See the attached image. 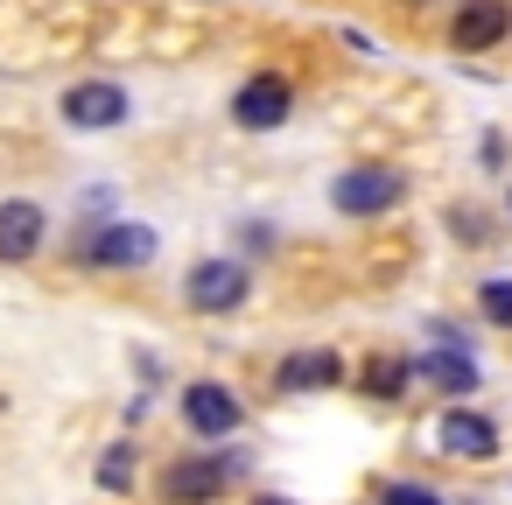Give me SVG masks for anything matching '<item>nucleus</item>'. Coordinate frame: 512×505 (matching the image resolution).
<instances>
[{
    "instance_id": "f257e3e1",
    "label": "nucleus",
    "mask_w": 512,
    "mask_h": 505,
    "mask_svg": "<svg viewBox=\"0 0 512 505\" xmlns=\"http://www.w3.org/2000/svg\"><path fill=\"white\" fill-rule=\"evenodd\" d=\"M428 442H435V456H449V463H498V449H505L498 421H491L484 407H470V400H449V407L435 414Z\"/></svg>"
},
{
    "instance_id": "f03ea898",
    "label": "nucleus",
    "mask_w": 512,
    "mask_h": 505,
    "mask_svg": "<svg viewBox=\"0 0 512 505\" xmlns=\"http://www.w3.org/2000/svg\"><path fill=\"white\" fill-rule=\"evenodd\" d=\"M330 204H337L344 218H386V211L407 204V176H400V169H379V162L344 169V176L330 183Z\"/></svg>"
},
{
    "instance_id": "7ed1b4c3",
    "label": "nucleus",
    "mask_w": 512,
    "mask_h": 505,
    "mask_svg": "<svg viewBox=\"0 0 512 505\" xmlns=\"http://www.w3.org/2000/svg\"><path fill=\"white\" fill-rule=\"evenodd\" d=\"M246 470V456H176L169 470H162V498L169 505H218L225 498V484Z\"/></svg>"
},
{
    "instance_id": "20e7f679",
    "label": "nucleus",
    "mask_w": 512,
    "mask_h": 505,
    "mask_svg": "<svg viewBox=\"0 0 512 505\" xmlns=\"http://www.w3.org/2000/svg\"><path fill=\"white\" fill-rule=\"evenodd\" d=\"M246 295H253L246 260H197V267H190V281H183V302H190L197 316H232Z\"/></svg>"
},
{
    "instance_id": "39448f33",
    "label": "nucleus",
    "mask_w": 512,
    "mask_h": 505,
    "mask_svg": "<svg viewBox=\"0 0 512 505\" xmlns=\"http://www.w3.org/2000/svg\"><path fill=\"white\" fill-rule=\"evenodd\" d=\"M512 36V0H456L449 15V50L456 57H484Z\"/></svg>"
},
{
    "instance_id": "423d86ee",
    "label": "nucleus",
    "mask_w": 512,
    "mask_h": 505,
    "mask_svg": "<svg viewBox=\"0 0 512 505\" xmlns=\"http://www.w3.org/2000/svg\"><path fill=\"white\" fill-rule=\"evenodd\" d=\"M162 253V239H155V225H127V218H113V225H99L85 246H78V260L85 267H148Z\"/></svg>"
},
{
    "instance_id": "0eeeda50",
    "label": "nucleus",
    "mask_w": 512,
    "mask_h": 505,
    "mask_svg": "<svg viewBox=\"0 0 512 505\" xmlns=\"http://www.w3.org/2000/svg\"><path fill=\"white\" fill-rule=\"evenodd\" d=\"M295 113V85L281 78V71H260V78H246L239 92H232V120L246 127V134H267V127H281Z\"/></svg>"
},
{
    "instance_id": "6e6552de",
    "label": "nucleus",
    "mask_w": 512,
    "mask_h": 505,
    "mask_svg": "<svg viewBox=\"0 0 512 505\" xmlns=\"http://www.w3.org/2000/svg\"><path fill=\"white\" fill-rule=\"evenodd\" d=\"M183 421H190V435H239L246 428V407H239V393L232 386H218V379H197V386H183Z\"/></svg>"
},
{
    "instance_id": "1a4fd4ad",
    "label": "nucleus",
    "mask_w": 512,
    "mask_h": 505,
    "mask_svg": "<svg viewBox=\"0 0 512 505\" xmlns=\"http://www.w3.org/2000/svg\"><path fill=\"white\" fill-rule=\"evenodd\" d=\"M330 386H344V358L330 344H302L274 365V393H330Z\"/></svg>"
},
{
    "instance_id": "9d476101",
    "label": "nucleus",
    "mask_w": 512,
    "mask_h": 505,
    "mask_svg": "<svg viewBox=\"0 0 512 505\" xmlns=\"http://www.w3.org/2000/svg\"><path fill=\"white\" fill-rule=\"evenodd\" d=\"M414 379L435 386V393H449V400H470V393L484 386V372H477V358H470L463 344H428V351L414 358Z\"/></svg>"
},
{
    "instance_id": "9b49d317",
    "label": "nucleus",
    "mask_w": 512,
    "mask_h": 505,
    "mask_svg": "<svg viewBox=\"0 0 512 505\" xmlns=\"http://www.w3.org/2000/svg\"><path fill=\"white\" fill-rule=\"evenodd\" d=\"M43 239H50L43 204H29V197H8V204H0V267L36 260V253H43Z\"/></svg>"
},
{
    "instance_id": "f8f14e48",
    "label": "nucleus",
    "mask_w": 512,
    "mask_h": 505,
    "mask_svg": "<svg viewBox=\"0 0 512 505\" xmlns=\"http://www.w3.org/2000/svg\"><path fill=\"white\" fill-rule=\"evenodd\" d=\"M64 120L85 127V134H92V127H120V120H127V92H120L113 78L71 85V92H64Z\"/></svg>"
},
{
    "instance_id": "ddd939ff",
    "label": "nucleus",
    "mask_w": 512,
    "mask_h": 505,
    "mask_svg": "<svg viewBox=\"0 0 512 505\" xmlns=\"http://www.w3.org/2000/svg\"><path fill=\"white\" fill-rule=\"evenodd\" d=\"M407 386H414V358L407 351H372L358 365V393L365 400H407Z\"/></svg>"
},
{
    "instance_id": "4468645a",
    "label": "nucleus",
    "mask_w": 512,
    "mask_h": 505,
    "mask_svg": "<svg viewBox=\"0 0 512 505\" xmlns=\"http://www.w3.org/2000/svg\"><path fill=\"white\" fill-rule=\"evenodd\" d=\"M477 316L491 330H512V274H484L477 281Z\"/></svg>"
},
{
    "instance_id": "2eb2a0df",
    "label": "nucleus",
    "mask_w": 512,
    "mask_h": 505,
    "mask_svg": "<svg viewBox=\"0 0 512 505\" xmlns=\"http://www.w3.org/2000/svg\"><path fill=\"white\" fill-rule=\"evenodd\" d=\"M379 505H449L435 484H421V477H386L379 484Z\"/></svg>"
},
{
    "instance_id": "dca6fc26",
    "label": "nucleus",
    "mask_w": 512,
    "mask_h": 505,
    "mask_svg": "<svg viewBox=\"0 0 512 505\" xmlns=\"http://www.w3.org/2000/svg\"><path fill=\"white\" fill-rule=\"evenodd\" d=\"M99 484H106V491H134V442H113V449L99 456Z\"/></svg>"
},
{
    "instance_id": "f3484780",
    "label": "nucleus",
    "mask_w": 512,
    "mask_h": 505,
    "mask_svg": "<svg viewBox=\"0 0 512 505\" xmlns=\"http://www.w3.org/2000/svg\"><path fill=\"white\" fill-rule=\"evenodd\" d=\"M449 232H456L463 246H484V239H491V218H484L477 204H456V211H449Z\"/></svg>"
},
{
    "instance_id": "a211bd4d",
    "label": "nucleus",
    "mask_w": 512,
    "mask_h": 505,
    "mask_svg": "<svg viewBox=\"0 0 512 505\" xmlns=\"http://www.w3.org/2000/svg\"><path fill=\"white\" fill-rule=\"evenodd\" d=\"M477 155H484V169H505V141H498V134H484Z\"/></svg>"
},
{
    "instance_id": "6ab92c4d",
    "label": "nucleus",
    "mask_w": 512,
    "mask_h": 505,
    "mask_svg": "<svg viewBox=\"0 0 512 505\" xmlns=\"http://www.w3.org/2000/svg\"><path fill=\"white\" fill-rule=\"evenodd\" d=\"M253 505H295V498H253Z\"/></svg>"
},
{
    "instance_id": "aec40b11",
    "label": "nucleus",
    "mask_w": 512,
    "mask_h": 505,
    "mask_svg": "<svg viewBox=\"0 0 512 505\" xmlns=\"http://www.w3.org/2000/svg\"><path fill=\"white\" fill-rule=\"evenodd\" d=\"M505 211H512V190H505Z\"/></svg>"
}]
</instances>
